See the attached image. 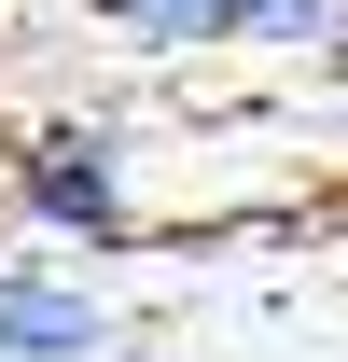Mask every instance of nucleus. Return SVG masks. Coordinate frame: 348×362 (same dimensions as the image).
<instances>
[{
  "label": "nucleus",
  "mask_w": 348,
  "mask_h": 362,
  "mask_svg": "<svg viewBox=\"0 0 348 362\" xmlns=\"http://www.w3.org/2000/svg\"><path fill=\"white\" fill-rule=\"evenodd\" d=\"M14 209H42L56 237H126V139H112V126L14 139Z\"/></svg>",
  "instance_id": "obj_1"
},
{
  "label": "nucleus",
  "mask_w": 348,
  "mask_h": 362,
  "mask_svg": "<svg viewBox=\"0 0 348 362\" xmlns=\"http://www.w3.org/2000/svg\"><path fill=\"white\" fill-rule=\"evenodd\" d=\"M98 349H112L98 293H70V279H28V265H0V362H98Z\"/></svg>",
  "instance_id": "obj_2"
},
{
  "label": "nucleus",
  "mask_w": 348,
  "mask_h": 362,
  "mask_svg": "<svg viewBox=\"0 0 348 362\" xmlns=\"http://www.w3.org/2000/svg\"><path fill=\"white\" fill-rule=\"evenodd\" d=\"M98 28L139 42V56H209V42L251 28V0H98Z\"/></svg>",
  "instance_id": "obj_3"
},
{
  "label": "nucleus",
  "mask_w": 348,
  "mask_h": 362,
  "mask_svg": "<svg viewBox=\"0 0 348 362\" xmlns=\"http://www.w3.org/2000/svg\"><path fill=\"white\" fill-rule=\"evenodd\" d=\"M237 42H279V56H348V0H251Z\"/></svg>",
  "instance_id": "obj_4"
}]
</instances>
